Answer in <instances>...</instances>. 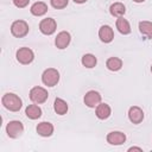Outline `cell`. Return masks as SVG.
I'll list each match as a JSON object with an SVG mask.
<instances>
[{
    "label": "cell",
    "instance_id": "cell-18",
    "mask_svg": "<svg viewBox=\"0 0 152 152\" xmlns=\"http://www.w3.org/2000/svg\"><path fill=\"white\" fill-rule=\"evenodd\" d=\"M115 26H116L118 31L121 34H128V33H131V25H129L128 20L125 19L124 17H120V18L116 19Z\"/></svg>",
    "mask_w": 152,
    "mask_h": 152
},
{
    "label": "cell",
    "instance_id": "cell-1",
    "mask_svg": "<svg viewBox=\"0 0 152 152\" xmlns=\"http://www.w3.org/2000/svg\"><path fill=\"white\" fill-rule=\"evenodd\" d=\"M1 102H2L4 107L6 109H8L10 112H19L23 106L21 99L14 93H6L2 96Z\"/></svg>",
    "mask_w": 152,
    "mask_h": 152
},
{
    "label": "cell",
    "instance_id": "cell-2",
    "mask_svg": "<svg viewBox=\"0 0 152 152\" xmlns=\"http://www.w3.org/2000/svg\"><path fill=\"white\" fill-rule=\"evenodd\" d=\"M59 81V72L55 68H48L42 74V82L48 87H55Z\"/></svg>",
    "mask_w": 152,
    "mask_h": 152
},
{
    "label": "cell",
    "instance_id": "cell-9",
    "mask_svg": "<svg viewBox=\"0 0 152 152\" xmlns=\"http://www.w3.org/2000/svg\"><path fill=\"white\" fill-rule=\"evenodd\" d=\"M70 42H71V36L68 31H61L55 38V45L59 50L66 49L69 46Z\"/></svg>",
    "mask_w": 152,
    "mask_h": 152
},
{
    "label": "cell",
    "instance_id": "cell-12",
    "mask_svg": "<svg viewBox=\"0 0 152 152\" xmlns=\"http://www.w3.org/2000/svg\"><path fill=\"white\" fill-rule=\"evenodd\" d=\"M99 38L103 43H110L114 39V31L109 25H102L99 30Z\"/></svg>",
    "mask_w": 152,
    "mask_h": 152
},
{
    "label": "cell",
    "instance_id": "cell-23",
    "mask_svg": "<svg viewBox=\"0 0 152 152\" xmlns=\"http://www.w3.org/2000/svg\"><path fill=\"white\" fill-rule=\"evenodd\" d=\"M68 1L69 0H50V4L53 8L56 10H62L64 7L68 6Z\"/></svg>",
    "mask_w": 152,
    "mask_h": 152
},
{
    "label": "cell",
    "instance_id": "cell-17",
    "mask_svg": "<svg viewBox=\"0 0 152 152\" xmlns=\"http://www.w3.org/2000/svg\"><path fill=\"white\" fill-rule=\"evenodd\" d=\"M109 13L115 18L124 17V14L126 13V7L122 2H114L109 7Z\"/></svg>",
    "mask_w": 152,
    "mask_h": 152
},
{
    "label": "cell",
    "instance_id": "cell-14",
    "mask_svg": "<svg viewBox=\"0 0 152 152\" xmlns=\"http://www.w3.org/2000/svg\"><path fill=\"white\" fill-rule=\"evenodd\" d=\"M95 114L96 116L100 119V120H106L112 114V109L107 104V103H99L96 106V109H95Z\"/></svg>",
    "mask_w": 152,
    "mask_h": 152
},
{
    "label": "cell",
    "instance_id": "cell-4",
    "mask_svg": "<svg viewBox=\"0 0 152 152\" xmlns=\"http://www.w3.org/2000/svg\"><path fill=\"white\" fill-rule=\"evenodd\" d=\"M28 24L25 20H15L12 23L11 25V33L15 37V38H23L28 33Z\"/></svg>",
    "mask_w": 152,
    "mask_h": 152
},
{
    "label": "cell",
    "instance_id": "cell-19",
    "mask_svg": "<svg viewBox=\"0 0 152 152\" xmlns=\"http://www.w3.org/2000/svg\"><path fill=\"white\" fill-rule=\"evenodd\" d=\"M139 27V32L145 36L147 39H152V23L148 20H142L139 23L138 25Z\"/></svg>",
    "mask_w": 152,
    "mask_h": 152
},
{
    "label": "cell",
    "instance_id": "cell-13",
    "mask_svg": "<svg viewBox=\"0 0 152 152\" xmlns=\"http://www.w3.org/2000/svg\"><path fill=\"white\" fill-rule=\"evenodd\" d=\"M36 129H37V133L40 137H50L53 133V125L51 122L43 121V122H39L37 125V128Z\"/></svg>",
    "mask_w": 152,
    "mask_h": 152
},
{
    "label": "cell",
    "instance_id": "cell-26",
    "mask_svg": "<svg viewBox=\"0 0 152 152\" xmlns=\"http://www.w3.org/2000/svg\"><path fill=\"white\" fill-rule=\"evenodd\" d=\"M75 4H84L87 0H72Z\"/></svg>",
    "mask_w": 152,
    "mask_h": 152
},
{
    "label": "cell",
    "instance_id": "cell-7",
    "mask_svg": "<svg viewBox=\"0 0 152 152\" xmlns=\"http://www.w3.org/2000/svg\"><path fill=\"white\" fill-rule=\"evenodd\" d=\"M57 28V23L53 18H45L39 23V30L45 36H51Z\"/></svg>",
    "mask_w": 152,
    "mask_h": 152
},
{
    "label": "cell",
    "instance_id": "cell-16",
    "mask_svg": "<svg viewBox=\"0 0 152 152\" xmlns=\"http://www.w3.org/2000/svg\"><path fill=\"white\" fill-rule=\"evenodd\" d=\"M30 11H31V13H32L33 15H36V17H42V15H44V14L48 12V5H46L45 2H43V1H37V2H34V4L31 6Z\"/></svg>",
    "mask_w": 152,
    "mask_h": 152
},
{
    "label": "cell",
    "instance_id": "cell-24",
    "mask_svg": "<svg viewBox=\"0 0 152 152\" xmlns=\"http://www.w3.org/2000/svg\"><path fill=\"white\" fill-rule=\"evenodd\" d=\"M28 2H30V0H13L14 6L18 7V8H24V7H26V6L28 5Z\"/></svg>",
    "mask_w": 152,
    "mask_h": 152
},
{
    "label": "cell",
    "instance_id": "cell-20",
    "mask_svg": "<svg viewBox=\"0 0 152 152\" xmlns=\"http://www.w3.org/2000/svg\"><path fill=\"white\" fill-rule=\"evenodd\" d=\"M53 109L58 115H64L68 112V103L61 99V97H56L55 102H53Z\"/></svg>",
    "mask_w": 152,
    "mask_h": 152
},
{
    "label": "cell",
    "instance_id": "cell-27",
    "mask_svg": "<svg viewBox=\"0 0 152 152\" xmlns=\"http://www.w3.org/2000/svg\"><path fill=\"white\" fill-rule=\"evenodd\" d=\"M134 2H137V4H140V2H144L145 0H133Z\"/></svg>",
    "mask_w": 152,
    "mask_h": 152
},
{
    "label": "cell",
    "instance_id": "cell-10",
    "mask_svg": "<svg viewBox=\"0 0 152 152\" xmlns=\"http://www.w3.org/2000/svg\"><path fill=\"white\" fill-rule=\"evenodd\" d=\"M106 139H107L108 144L118 146V145H122L126 141V135H125V133H122L120 131H113L107 134Z\"/></svg>",
    "mask_w": 152,
    "mask_h": 152
},
{
    "label": "cell",
    "instance_id": "cell-5",
    "mask_svg": "<svg viewBox=\"0 0 152 152\" xmlns=\"http://www.w3.org/2000/svg\"><path fill=\"white\" fill-rule=\"evenodd\" d=\"M15 57H17V61L20 63V64H30L33 62L34 59V53L33 51L30 49V48H19L15 52Z\"/></svg>",
    "mask_w": 152,
    "mask_h": 152
},
{
    "label": "cell",
    "instance_id": "cell-25",
    "mask_svg": "<svg viewBox=\"0 0 152 152\" xmlns=\"http://www.w3.org/2000/svg\"><path fill=\"white\" fill-rule=\"evenodd\" d=\"M128 151H139V152H141L142 150H141L140 147H135V146H133V147H129Z\"/></svg>",
    "mask_w": 152,
    "mask_h": 152
},
{
    "label": "cell",
    "instance_id": "cell-6",
    "mask_svg": "<svg viewBox=\"0 0 152 152\" xmlns=\"http://www.w3.org/2000/svg\"><path fill=\"white\" fill-rule=\"evenodd\" d=\"M23 132H24V125L18 120H12L6 126V133L12 139L20 137L23 134Z\"/></svg>",
    "mask_w": 152,
    "mask_h": 152
},
{
    "label": "cell",
    "instance_id": "cell-8",
    "mask_svg": "<svg viewBox=\"0 0 152 152\" xmlns=\"http://www.w3.org/2000/svg\"><path fill=\"white\" fill-rule=\"evenodd\" d=\"M84 104L89 108H95L99 103H101V95L99 91L96 90H89L88 93H86L84 97H83Z\"/></svg>",
    "mask_w": 152,
    "mask_h": 152
},
{
    "label": "cell",
    "instance_id": "cell-21",
    "mask_svg": "<svg viewBox=\"0 0 152 152\" xmlns=\"http://www.w3.org/2000/svg\"><path fill=\"white\" fill-rule=\"evenodd\" d=\"M106 66L110 71H118L122 68V61L119 57H109L106 62Z\"/></svg>",
    "mask_w": 152,
    "mask_h": 152
},
{
    "label": "cell",
    "instance_id": "cell-28",
    "mask_svg": "<svg viewBox=\"0 0 152 152\" xmlns=\"http://www.w3.org/2000/svg\"><path fill=\"white\" fill-rule=\"evenodd\" d=\"M151 72H152V65H151Z\"/></svg>",
    "mask_w": 152,
    "mask_h": 152
},
{
    "label": "cell",
    "instance_id": "cell-22",
    "mask_svg": "<svg viewBox=\"0 0 152 152\" xmlns=\"http://www.w3.org/2000/svg\"><path fill=\"white\" fill-rule=\"evenodd\" d=\"M81 62H82V65L83 66H86L88 69H91V68H94L96 65L97 59H96V57L93 53H86V55L82 56Z\"/></svg>",
    "mask_w": 152,
    "mask_h": 152
},
{
    "label": "cell",
    "instance_id": "cell-15",
    "mask_svg": "<svg viewBox=\"0 0 152 152\" xmlns=\"http://www.w3.org/2000/svg\"><path fill=\"white\" fill-rule=\"evenodd\" d=\"M25 114L28 119L31 120H37L42 116V109L37 104V103H33V104H28L25 109Z\"/></svg>",
    "mask_w": 152,
    "mask_h": 152
},
{
    "label": "cell",
    "instance_id": "cell-3",
    "mask_svg": "<svg viewBox=\"0 0 152 152\" xmlns=\"http://www.w3.org/2000/svg\"><path fill=\"white\" fill-rule=\"evenodd\" d=\"M49 97V94H48V90L43 87H39V86H36L33 87L31 90H30V100L33 102V103H37V104H40V103H44Z\"/></svg>",
    "mask_w": 152,
    "mask_h": 152
},
{
    "label": "cell",
    "instance_id": "cell-11",
    "mask_svg": "<svg viewBox=\"0 0 152 152\" xmlns=\"http://www.w3.org/2000/svg\"><path fill=\"white\" fill-rule=\"evenodd\" d=\"M128 119L131 122L138 125L140 124L142 120H144V112L140 107L138 106H132L129 109H128Z\"/></svg>",
    "mask_w": 152,
    "mask_h": 152
}]
</instances>
